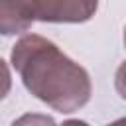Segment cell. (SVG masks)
<instances>
[{
	"mask_svg": "<svg viewBox=\"0 0 126 126\" xmlns=\"http://www.w3.org/2000/svg\"><path fill=\"white\" fill-rule=\"evenodd\" d=\"M114 89L122 100H126V61H122L114 73Z\"/></svg>",
	"mask_w": 126,
	"mask_h": 126,
	"instance_id": "277c9868",
	"label": "cell"
},
{
	"mask_svg": "<svg viewBox=\"0 0 126 126\" xmlns=\"http://www.w3.org/2000/svg\"><path fill=\"white\" fill-rule=\"evenodd\" d=\"M10 61L28 93L61 114L77 112L91 100L89 71L43 35L24 33L14 43Z\"/></svg>",
	"mask_w": 126,
	"mask_h": 126,
	"instance_id": "6da1fadb",
	"label": "cell"
},
{
	"mask_svg": "<svg viewBox=\"0 0 126 126\" xmlns=\"http://www.w3.org/2000/svg\"><path fill=\"white\" fill-rule=\"evenodd\" d=\"M124 47H126V26H124Z\"/></svg>",
	"mask_w": 126,
	"mask_h": 126,
	"instance_id": "5b68a950",
	"label": "cell"
},
{
	"mask_svg": "<svg viewBox=\"0 0 126 126\" xmlns=\"http://www.w3.org/2000/svg\"><path fill=\"white\" fill-rule=\"evenodd\" d=\"M32 22L47 24H83L96 10L98 0H20Z\"/></svg>",
	"mask_w": 126,
	"mask_h": 126,
	"instance_id": "7a4b0ae2",
	"label": "cell"
},
{
	"mask_svg": "<svg viewBox=\"0 0 126 126\" xmlns=\"http://www.w3.org/2000/svg\"><path fill=\"white\" fill-rule=\"evenodd\" d=\"M32 20L20 0H0V32L2 35H18L32 28Z\"/></svg>",
	"mask_w": 126,
	"mask_h": 126,
	"instance_id": "3957f363",
	"label": "cell"
}]
</instances>
